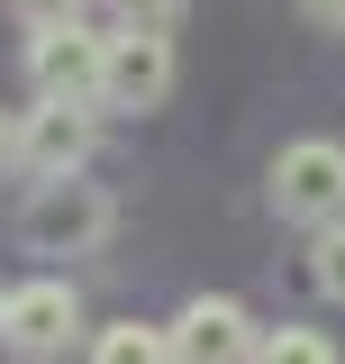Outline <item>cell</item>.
I'll use <instances>...</instances> for the list:
<instances>
[{
  "label": "cell",
  "mask_w": 345,
  "mask_h": 364,
  "mask_svg": "<svg viewBox=\"0 0 345 364\" xmlns=\"http://www.w3.org/2000/svg\"><path fill=\"white\" fill-rule=\"evenodd\" d=\"M119 9V28H146V37H182V18H191V0H109Z\"/></svg>",
  "instance_id": "11"
},
{
  "label": "cell",
  "mask_w": 345,
  "mask_h": 364,
  "mask_svg": "<svg viewBox=\"0 0 345 364\" xmlns=\"http://www.w3.org/2000/svg\"><path fill=\"white\" fill-rule=\"evenodd\" d=\"M100 100H37L18 119V173L28 182H55V173H82L91 146H100Z\"/></svg>",
  "instance_id": "5"
},
{
  "label": "cell",
  "mask_w": 345,
  "mask_h": 364,
  "mask_svg": "<svg viewBox=\"0 0 345 364\" xmlns=\"http://www.w3.org/2000/svg\"><path fill=\"white\" fill-rule=\"evenodd\" d=\"M0 301H9V291H0Z\"/></svg>",
  "instance_id": "15"
},
{
  "label": "cell",
  "mask_w": 345,
  "mask_h": 364,
  "mask_svg": "<svg viewBox=\"0 0 345 364\" xmlns=\"http://www.w3.org/2000/svg\"><path fill=\"white\" fill-rule=\"evenodd\" d=\"M28 91H37V100H100V91H109V37H100L91 18L37 28V37H28Z\"/></svg>",
  "instance_id": "4"
},
{
  "label": "cell",
  "mask_w": 345,
  "mask_h": 364,
  "mask_svg": "<svg viewBox=\"0 0 345 364\" xmlns=\"http://www.w3.org/2000/svg\"><path fill=\"white\" fill-rule=\"evenodd\" d=\"M255 364H345V355H336V337H327V328H291V318H282V328H263Z\"/></svg>",
  "instance_id": "9"
},
{
  "label": "cell",
  "mask_w": 345,
  "mask_h": 364,
  "mask_svg": "<svg viewBox=\"0 0 345 364\" xmlns=\"http://www.w3.org/2000/svg\"><path fill=\"white\" fill-rule=\"evenodd\" d=\"M119 228V200L82 173H55V182H28V210H18V237L28 255H100Z\"/></svg>",
  "instance_id": "1"
},
{
  "label": "cell",
  "mask_w": 345,
  "mask_h": 364,
  "mask_svg": "<svg viewBox=\"0 0 345 364\" xmlns=\"http://www.w3.org/2000/svg\"><path fill=\"white\" fill-rule=\"evenodd\" d=\"M263 200H273V219H291V228L345 219V146L336 136H291L273 155V173H263Z\"/></svg>",
  "instance_id": "2"
},
{
  "label": "cell",
  "mask_w": 345,
  "mask_h": 364,
  "mask_svg": "<svg viewBox=\"0 0 345 364\" xmlns=\"http://www.w3.org/2000/svg\"><path fill=\"white\" fill-rule=\"evenodd\" d=\"M255 346H263L255 310L227 291H191L172 310V364H255Z\"/></svg>",
  "instance_id": "6"
},
{
  "label": "cell",
  "mask_w": 345,
  "mask_h": 364,
  "mask_svg": "<svg viewBox=\"0 0 345 364\" xmlns=\"http://www.w3.org/2000/svg\"><path fill=\"white\" fill-rule=\"evenodd\" d=\"M0 164H18V119L0 109Z\"/></svg>",
  "instance_id": "14"
},
{
  "label": "cell",
  "mask_w": 345,
  "mask_h": 364,
  "mask_svg": "<svg viewBox=\"0 0 345 364\" xmlns=\"http://www.w3.org/2000/svg\"><path fill=\"white\" fill-rule=\"evenodd\" d=\"M82 364H172V328H155V318L91 328V355H82Z\"/></svg>",
  "instance_id": "8"
},
{
  "label": "cell",
  "mask_w": 345,
  "mask_h": 364,
  "mask_svg": "<svg viewBox=\"0 0 345 364\" xmlns=\"http://www.w3.org/2000/svg\"><path fill=\"white\" fill-rule=\"evenodd\" d=\"M172 100V37H146V28H109V91L100 109H164Z\"/></svg>",
  "instance_id": "7"
},
{
  "label": "cell",
  "mask_w": 345,
  "mask_h": 364,
  "mask_svg": "<svg viewBox=\"0 0 345 364\" xmlns=\"http://www.w3.org/2000/svg\"><path fill=\"white\" fill-rule=\"evenodd\" d=\"M0 346L18 364H64L82 346V291L64 282V273H37V282H18L9 301H0Z\"/></svg>",
  "instance_id": "3"
},
{
  "label": "cell",
  "mask_w": 345,
  "mask_h": 364,
  "mask_svg": "<svg viewBox=\"0 0 345 364\" xmlns=\"http://www.w3.org/2000/svg\"><path fill=\"white\" fill-rule=\"evenodd\" d=\"M309 282H318L327 301H345V219L309 228Z\"/></svg>",
  "instance_id": "10"
},
{
  "label": "cell",
  "mask_w": 345,
  "mask_h": 364,
  "mask_svg": "<svg viewBox=\"0 0 345 364\" xmlns=\"http://www.w3.org/2000/svg\"><path fill=\"white\" fill-rule=\"evenodd\" d=\"M309 28H327V37H345V0H300Z\"/></svg>",
  "instance_id": "13"
},
{
  "label": "cell",
  "mask_w": 345,
  "mask_h": 364,
  "mask_svg": "<svg viewBox=\"0 0 345 364\" xmlns=\"http://www.w3.org/2000/svg\"><path fill=\"white\" fill-rule=\"evenodd\" d=\"M9 18L37 37V28H64V18H82V0H9Z\"/></svg>",
  "instance_id": "12"
}]
</instances>
